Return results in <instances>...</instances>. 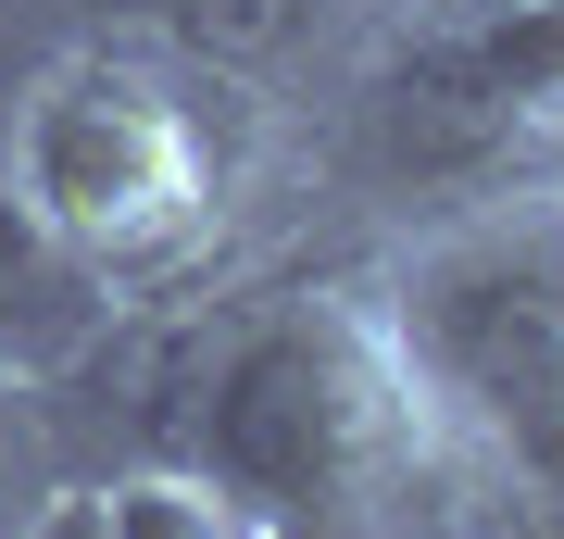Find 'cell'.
I'll use <instances>...</instances> for the list:
<instances>
[{
    "label": "cell",
    "mask_w": 564,
    "mask_h": 539,
    "mask_svg": "<svg viewBox=\"0 0 564 539\" xmlns=\"http://www.w3.org/2000/svg\"><path fill=\"white\" fill-rule=\"evenodd\" d=\"M377 314L464 440L564 502V188L452 201L377 277Z\"/></svg>",
    "instance_id": "3957f363"
},
{
    "label": "cell",
    "mask_w": 564,
    "mask_h": 539,
    "mask_svg": "<svg viewBox=\"0 0 564 539\" xmlns=\"http://www.w3.org/2000/svg\"><path fill=\"white\" fill-rule=\"evenodd\" d=\"M39 13L76 39V25H151V0H39Z\"/></svg>",
    "instance_id": "ba28073f"
},
{
    "label": "cell",
    "mask_w": 564,
    "mask_h": 539,
    "mask_svg": "<svg viewBox=\"0 0 564 539\" xmlns=\"http://www.w3.org/2000/svg\"><path fill=\"white\" fill-rule=\"evenodd\" d=\"M188 477H214L263 539H489L514 477L426 401L377 289H251L214 401L188 427Z\"/></svg>",
    "instance_id": "6da1fadb"
},
{
    "label": "cell",
    "mask_w": 564,
    "mask_h": 539,
    "mask_svg": "<svg viewBox=\"0 0 564 539\" xmlns=\"http://www.w3.org/2000/svg\"><path fill=\"white\" fill-rule=\"evenodd\" d=\"M63 477H76V464H63V440H51V389L25 377V364H0V539L39 527Z\"/></svg>",
    "instance_id": "8992f818"
},
{
    "label": "cell",
    "mask_w": 564,
    "mask_h": 539,
    "mask_svg": "<svg viewBox=\"0 0 564 539\" xmlns=\"http://www.w3.org/2000/svg\"><path fill=\"white\" fill-rule=\"evenodd\" d=\"M364 0H151V39L188 63V76L239 88V100H289L302 76H326L351 39Z\"/></svg>",
    "instance_id": "277c9868"
},
{
    "label": "cell",
    "mask_w": 564,
    "mask_h": 539,
    "mask_svg": "<svg viewBox=\"0 0 564 539\" xmlns=\"http://www.w3.org/2000/svg\"><path fill=\"white\" fill-rule=\"evenodd\" d=\"M452 25L464 76L489 88V114L514 126V151H564V0H426Z\"/></svg>",
    "instance_id": "5b68a950"
},
{
    "label": "cell",
    "mask_w": 564,
    "mask_h": 539,
    "mask_svg": "<svg viewBox=\"0 0 564 539\" xmlns=\"http://www.w3.org/2000/svg\"><path fill=\"white\" fill-rule=\"evenodd\" d=\"M239 88L188 76L151 25H76L0 76V176L88 289H163L226 263L239 214Z\"/></svg>",
    "instance_id": "7a4b0ae2"
},
{
    "label": "cell",
    "mask_w": 564,
    "mask_h": 539,
    "mask_svg": "<svg viewBox=\"0 0 564 539\" xmlns=\"http://www.w3.org/2000/svg\"><path fill=\"white\" fill-rule=\"evenodd\" d=\"M25 539H113V515H101V489H88V477H63V489H51V515L25 527Z\"/></svg>",
    "instance_id": "52a82bcc"
},
{
    "label": "cell",
    "mask_w": 564,
    "mask_h": 539,
    "mask_svg": "<svg viewBox=\"0 0 564 539\" xmlns=\"http://www.w3.org/2000/svg\"><path fill=\"white\" fill-rule=\"evenodd\" d=\"M377 13H402V0H377Z\"/></svg>",
    "instance_id": "9c48e42d"
}]
</instances>
